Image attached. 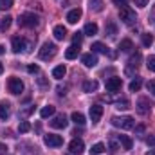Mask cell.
<instances>
[{
  "mask_svg": "<svg viewBox=\"0 0 155 155\" xmlns=\"http://www.w3.org/2000/svg\"><path fill=\"white\" fill-rule=\"evenodd\" d=\"M152 43H153V35L144 33V35H143V45H144V47H150Z\"/></svg>",
  "mask_w": 155,
  "mask_h": 155,
  "instance_id": "cell-33",
  "label": "cell"
},
{
  "mask_svg": "<svg viewBox=\"0 0 155 155\" xmlns=\"http://www.w3.org/2000/svg\"><path fill=\"white\" fill-rule=\"evenodd\" d=\"M11 45H13V51H15L16 54H20V52H29V49H31V41H27L24 36H15V38L11 40Z\"/></svg>",
  "mask_w": 155,
  "mask_h": 155,
  "instance_id": "cell-4",
  "label": "cell"
},
{
  "mask_svg": "<svg viewBox=\"0 0 155 155\" xmlns=\"http://www.w3.org/2000/svg\"><path fill=\"white\" fill-rule=\"evenodd\" d=\"M117 141H119V144L123 146V150H132V139L128 137V135H117Z\"/></svg>",
  "mask_w": 155,
  "mask_h": 155,
  "instance_id": "cell-16",
  "label": "cell"
},
{
  "mask_svg": "<svg viewBox=\"0 0 155 155\" xmlns=\"http://www.w3.org/2000/svg\"><path fill=\"white\" fill-rule=\"evenodd\" d=\"M65 90L67 87H58V96H65Z\"/></svg>",
  "mask_w": 155,
  "mask_h": 155,
  "instance_id": "cell-47",
  "label": "cell"
},
{
  "mask_svg": "<svg viewBox=\"0 0 155 155\" xmlns=\"http://www.w3.org/2000/svg\"><path fill=\"white\" fill-rule=\"evenodd\" d=\"M69 152L72 155H81L83 152H85V143L81 141V139H72L71 141V144H69Z\"/></svg>",
  "mask_w": 155,
  "mask_h": 155,
  "instance_id": "cell-9",
  "label": "cell"
},
{
  "mask_svg": "<svg viewBox=\"0 0 155 155\" xmlns=\"http://www.w3.org/2000/svg\"><path fill=\"white\" fill-rule=\"evenodd\" d=\"M52 35H54L56 40H65V36H67V29H65L63 25H56V27L52 29Z\"/></svg>",
  "mask_w": 155,
  "mask_h": 155,
  "instance_id": "cell-17",
  "label": "cell"
},
{
  "mask_svg": "<svg viewBox=\"0 0 155 155\" xmlns=\"http://www.w3.org/2000/svg\"><path fill=\"white\" fill-rule=\"evenodd\" d=\"M135 72H137V67H135V65H128V67H126V71H124V74H126V76H134Z\"/></svg>",
  "mask_w": 155,
  "mask_h": 155,
  "instance_id": "cell-40",
  "label": "cell"
},
{
  "mask_svg": "<svg viewBox=\"0 0 155 155\" xmlns=\"http://www.w3.org/2000/svg\"><path fill=\"white\" fill-rule=\"evenodd\" d=\"M139 60H141V54H139V52H135V54H134V56H132V58L128 60V63H130V65H135V67H137V65H139Z\"/></svg>",
  "mask_w": 155,
  "mask_h": 155,
  "instance_id": "cell-38",
  "label": "cell"
},
{
  "mask_svg": "<svg viewBox=\"0 0 155 155\" xmlns=\"http://www.w3.org/2000/svg\"><path fill=\"white\" fill-rule=\"evenodd\" d=\"M90 49H92V52H101V54H110V56H114V52H110L108 47H107L105 43H101V41H94Z\"/></svg>",
  "mask_w": 155,
  "mask_h": 155,
  "instance_id": "cell-14",
  "label": "cell"
},
{
  "mask_svg": "<svg viewBox=\"0 0 155 155\" xmlns=\"http://www.w3.org/2000/svg\"><path fill=\"white\" fill-rule=\"evenodd\" d=\"M13 2H15V0H0V9H2V11L11 9V7H13Z\"/></svg>",
  "mask_w": 155,
  "mask_h": 155,
  "instance_id": "cell-36",
  "label": "cell"
},
{
  "mask_svg": "<svg viewBox=\"0 0 155 155\" xmlns=\"http://www.w3.org/2000/svg\"><path fill=\"white\" fill-rule=\"evenodd\" d=\"M0 119H4V121L9 119V108H7V103H0Z\"/></svg>",
  "mask_w": 155,
  "mask_h": 155,
  "instance_id": "cell-31",
  "label": "cell"
},
{
  "mask_svg": "<svg viewBox=\"0 0 155 155\" xmlns=\"http://www.w3.org/2000/svg\"><path fill=\"white\" fill-rule=\"evenodd\" d=\"M112 124L117 126V128H121V130H132L134 126H135V121H134V117L130 116H123V117H112Z\"/></svg>",
  "mask_w": 155,
  "mask_h": 155,
  "instance_id": "cell-3",
  "label": "cell"
},
{
  "mask_svg": "<svg viewBox=\"0 0 155 155\" xmlns=\"http://www.w3.org/2000/svg\"><path fill=\"white\" fill-rule=\"evenodd\" d=\"M107 148H105V144L103 143H96L92 148H90V155H99V153H103Z\"/></svg>",
  "mask_w": 155,
  "mask_h": 155,
  "instance_id": "cell-29",
  "label": "cell"
},
{
  "mask_svg": "<svg viewBox=\"0 0 155 155\" xmlns=\"http://www.w3.org/2000/svg\"><path fill=\"white\" fill-rule=\"evenodd\" d=\"M146 155H155V150H150V152H148Z\"/></svg>",
  "mask_w": 155,
  "mask_h": 155,
  "instance_id": "cell-49",
  "label": "cell"
},
{
  "mask_svg": "<svg viewBox=\"0 0 155 155\" xmlns=\"http://www.w3.org/2000/svg\"><path fill=\"white\" fill-rule=\"evenodd\" d=\"M67 124H69V121H67V117L63 116V114H58V116H54L51 119V126L56 128V130H61V128H65Z\"/></svg>",
  "mask_w": 155,
  "mask_h": 155,
  "instance_id": "cell-10",
  "label": "cell"
},
{
  "mask_svg": "<svg viewBox=\"0 0 155 155\" xmlns=\"http://www.w3.org/2000/svg\"><path fill=\"white\" fill-rule=\"evenodd\" d=\"M43 143L47 146H51V148H60L63 144V137L61 135H56V134H47L43 137Z\"/></svg>",
  "mask_w": 155,
  "mask_h": 155,
  "instance_id": "cell-8",
  "label": "cell"
},
{
  "mask_svg": "<svg viewBox=\"0 0 155 155\" xmlns=\"http://www.w3.org/2000/svg\"><path fill=\"white\" fill-rule=\"evenodd\" d=\"M81 40H83V35H81V33H74V36H72V45H79Z\"/></svg>",
  "mask_w": 155,
  "mask_h": 155,
  "instance_id": "cell-41",
  "label": "cell"
},
{
  "mask_svg": "<svg viewBox=\"0 0 155 155\" xmlns=\"http://www.w3.org/2000/svg\"><path fill=\"white\" fill-rule=\"evenodd\" d=\"M11 24H13V18H11V16H4V18L0 20V31L5 33V31L11 27Z\"/></svg>",
  "mask_w": 155,
  "mask_h": 155,
  "instance_id": "cell-24",
  "label": "cell"
},
{
  "mask_svg": "<svg viewBox=\"0 0 155 155\" xmlns=\"http://www.w3.org/2000/svg\"><path fill=\"white\" fill-rule=\"evenodd\" d=\"M67 74V69H65V65H58V67H54L52 69V78H56V79H61V78H65Z\"/></svg>",
  "mask_w": 155,
  "mask_h": 155,
  "instance_id": "cell-19",
  "label": "cell"
},
{
  "mask_svg": "<svg viewBox=\"0 0 155 155\" xmlns=\"http://www.w3.org/2000/svg\"><path fill=\"white\" fill-rule=\"evenodd\" d=\"M146 88H148V92H150L152 96H155V79H150V81L146 83Z\"/></svg>",
  "mask_w": 155,
  "mask_h": 155,
  "instance_id": "cell-39",
  "label": "cell"
},
{
  "mask_svg": "<svg viewBox=\"0 0 155 155\" xmlns=\"http://www.w3.org/2000/svg\"><path fill=\"white\" fill-rule=\"evenodd\" d=\"M146 67H148L152 72H155V54H150V56L146 58Z\"/></svg>",
  "mask_w": 155,
  "mask_h": 155,
  "instance_id": "cell-35",
  "label": "cell"
},
{
  "mask_svg": "<svg viewBox=\"0 0 155 155\" xmlns=\"http://www.w3.org/2000/svg\"><path fill=\"white\" fill-rule=\"evenodd\" d=\"M5 153H7V146L0 143V155H5Z\"/></svg>",
  "mask_w": 155,
  "mask_h": 155,
  "instance_id": "cell-46",
  "label": "cell"
},
{
  "mask_svg": "<svg viewBox=\"0 0 155 155\" xmlns=\"http://www.w3.org/2000/svg\"><path fill=\"white\" fill-rule=\"evenodd\" d=\"M71 119L76 123V124H79V126H83L85 123H87V119H85V116L81 114V112H72V116H71Z\"/></svg>",
  "mask_w": 155,
  "mask_h": 155,
  "instance_id": "cell-25",
  "label": "cell"
},
{
  "mask_svg": "<svg viewBox=\"0 0 155 155\" xmlns=\"http://www.w3.org/2000/svg\"><path fill=\"white\" fill-rule=\"evenodd\" d=\"M83 33H85V35H88V36L97 35V24H94V22L87 24V25H85V29H83Z\"/></svg>",
  "mask_w": 155,
  "mask_h": 155,
  "instance_id": "cell-22",
  "label": "cell"
},
{
  "mask_svg": "<svg viewBox=\"0 0 155 155\" xmlns=\"http://www.w3.org/2000/svg\"><path fill=\"white\" fill-rule=\"evenodd\" d=\"M56 52H58V47L54 43H51V41H45L41 45V49L38 51V58L43 60V61H49V60H52L56 56Z\"/></svg>",
  "mask_w": 155,
  "mask_h": 155,
  "instance_id": "cell-1",
  "label": "cell"
},
{
  "mask_svg": "<svg viewBox=\"0 0 155 155\" xmlns=\"http://www.w3.org/2000/svg\"><path fill=\"white\" fill-rule=\"evenodd\" d=\"M152 103H150V99L148 97H139L137 99V103H135V110H137V114L139 116H146L150 110H152Z\"/></svg>",
  "mask_w": 155,
  "mask_h": 155,
  "instance_id": "cell-6",
  "label": "cell"
},
{
  "mask_svg": "<svg viewBox=\"0 0 155 155\" xmlns=\"http://www.w3.org/2000/svg\"><path fill=\"white\" fill-rule=\"evenodd\" d=\"M27 72H31V74H38L40 67L38 65H29V67H27Z\"/></svg>",
  "mask_w": 155,
  "mask_h": 155,
  "instance_id": "cell-42",
  "label": "cell"
},
{
  "mask_svg": "<svg viewBox=\"0 0 155 155\" xmlns=\"http://www.w3.org/2000/svg\"><path fill=\"white\" fill-rule=\"evenodd\" d=\"M105 31H107V35H108V36H112V38H114V36L117 35V25L114 24V22H108V24H107V27H105Z\"/></svg>",
  "mask_w": 155,
  "mask_h": 155,
  "instance_id": "cell-30",
  "label": "cell"
},
{
  "mask_svg": "<svg viewBox=\"0 0 155 155\" xmlns=\"http://www.w3.org/2000/svg\"><path fill=\"white\" fill-rule=\"evenodd\" d=\"M54 112H56V108H54L52 105H47V107H43V108L40 110V116L43 117V119H47V117L54 116Z\"/></svg>",
  "mask_w": 155,
  "mask_h": 155,
  "instance_id": "cell-20",
  "label": "cell"
},
{
  "mask_svg": "<svg viewBox=\"0 0 155 155\" xmlns=\"http://www.w3.org/2000/svg\"><path fill=\"white\" fill-rule=\"evenodd\" d=\"M88 5H90V9L96 11V13L103 11V0H88Z\"/></svg>",
  "mask_w": 155,
  "mask_h": 155,
  "instance_id": "cell-27",
  "label": "cell"
},
{
  "mask_svg": "<svg viewBox=\"0 0 155 155\" xmlns=\"http://www.w3.org/2000/svg\"><path fill=\"white\" fill-rule=\"evenodd\" d=\"M81 63H83L85 67H96V65H97V56H96L94 52H87V54L81 56Z\"/></svg>",
  "mask_w": 155,
  "mask_h": 155,
  "instance_id": "cell-12",
  "label": "cell"
},
{
  "mask_svg": "<svg viewBox=\"0 0 155 155\" xmlns=\"http://www.w3.org/2000/svg\"><path fill=\"white\" fill-rule=\"evenodd\" d=\"M134 49V43H132V40L124 38L121 40V43H119V51H123V52H130Z\"/></svg>",
  "mask_w": 155,
  "mask_h": 155,
  "instance_id": "cell-21",
  "label": "cell"
},
{
  "mask_svg": "<svg viewBox=\"0 0 155 155\" xmlns=\"http://www.w3.org/2000/svg\"><path fill=\"white\" fill-rule=\"evenodd\" d=\"M116 108H119V110H128V108H130V101H128V99H124V97H123V99H119Z\"/></svg>",
  "mask_w": 155,
  "mask_h": 155,
  "instance_id": "cell-34",
  "label": "cell"
},
{
  "mask_svg": "<svg viewBox=\"0 0 155 155\" xmlns=\"http://www.w3.org/2000/svg\"><path fill=\"white\" fill-rule=\"evenodd\" d=\"M119 150H121V144H119V141H116V139L112 137V139L108 141V152H110V153H117Z\"/></svg>",
  "mask_w": 155,
  "mask_h": 155,
  "instance_id": "cell-28",
  "label": "cell"
},
{
  "mask_svg": "<svg viewBox=\"0 0 155 155\" xmlns=\"http://www.w3.org/2000/svg\"><path fill=\"white\" fill-rule=\"evenodd\" d=\"M146 144H148V146H155V137H153V135L146 137Z\"/></svg>",
  "mask_w": 155,
  "mask_h": 155,
  "instance_id": "cell-45",
  "label": "cell"
},
{
  "mask_svg": "<svg viewBox=\"0 0 155 155\" xmlns=\"http://www.w3.org/2000/svg\"><path fill=\"white\" fill-rule=\"evenodd\" d=\"M38 85H40V87H47V81H45V79H41V78H40V79H38Z\"/></svg>",
  "mask_w": 155,
  "mask_h": 155,
  "instance_id": "cell-48",
  "label": "cell"
},
{
  "mask_svg": "<svg viewBox=\"0 0 155 155\" xmlns=\"http://www.w3.org/2000/svg\"><path fill=\"white\" fill-rule=\"evenodd\" d=\"M38 24H40V18H38V15H35V13H24V15L18 16V25H20V27H29V29H33V27H36Z\"/></svg>",
  "mask_w": 155,
  "mask_h": 155,
  "instance_id": "cell-2",
  "label": "cell"
},
{
  "mask_svg": "<svg viewBox=\"0 0 155 155\" xmlns=\"http://www.w3.org/2000/svg\"><path fill=\"white\" fill-rule=\"evenodd\" d=\"M78 54H79V45H71L65 51V58L67 60H74V58H78Z\"/></svg>",
  "mask_w": 155,
  "mask_h": 155,
  "instance_id": "cell-18",
  "label": "cell"
},
{
  "mask_svg": "<svg viewBox=\"0 0 155 155\" xmlns=\"http://www.w3.org/2000/svg\"><path fill=\"white\" fill-rule=\"evenodd\" d=\"M119 18H121V22H123V24L132 25V24H135L137 15H135V11H134V9H130V7L126 5V7H121V9H119Z\"/></svg>",
  "mask_w": 155,
  "mask_h": 155,
  "instance_id": "cell-5",
  "label": "cell"
},
{
  "mask_svg": "<svg viewBox=\"0 0 155 155\" xmlns=\"http://www.w3.org/2000/svg\"><path fill=\"white\" fill-rule=\"evenodd\" d=\"M103 116V107L101 105H92L90 107V119H92V123H97L99 119Z\"/></svg>",
  "mask_w": 155,
  "mask_h": 155,
  "instance_id": "cell-13",
  "label": "cell"
},
{
  "mask_svg": "<svg viewBox=\"0 0 155 155\" xmlns=\"http://www.w3.org/2000/svg\"><path fill=\"white\" fill-rule=\"evenodd\" d=\"M2 72H4V65L0 63V74H2Z\"/></svg>",
  "mask_w": 155,
  "mask_h": 155,
  "instance_id": "cell-51",
  "label": "cell"
},
{
  "mask_svg": "<svg viewBox=\"0 0 155 155\" xmlns=\"http://www.w3.org/2000/svg\"><path fill=\"white\" fill-rule=\"evenodd\" d=\"M123 87V79L121 78H110L107 79V90L108 92H119Z\"/></svg>",
  "mask_w": 155,
  "mask_h": 155,
  "instance_id": "cell-11",
  "label": "cell"
},
{
  "mask_svg": "<svg viewBox=\"0 0 155 155\" xmlns=\"http://www.w3.org/2000/svg\"><path fill=\"white\" fill-rule=\"evenodd\" d=\"M7 88H9V92L11 94H22L24 92V83H22V79L20 78H9V81H7Z\"/></svg>",
  "mask_w": 155,
  "mask_h": 155,
  "instance_id": "cell-7",
  "label": "cell"
},
{
  "mask_svg": "<svg viewBox=\"0 0 155 155\" xmlns=\"http://www.w3.org/2000/svg\"><path fill=\"white\" fill-rule=\"evenodd\" d=\"M141 85H143V79H141V78H135V79L128 85V90H130V92H139Z\"/></svg>",
  "mask_w": 155,
  "mask_h": 155,
  "instance_id": "cell-26",
  "label": "cell"
},
{
  "mask_svg": "<svg viewBox=\"0 0 155 155\" xmlns=\"http://www.w3.org/2000/svg\"><path fill=\"white\" fill-rule=\"evenodd\" d=\"M112 2L116 4L119 9H121V7H126V4H128V0H112Z\"/></svg>",
  "mask_w": 155,
  "mask_h": 155,
  "instance_id": "cell-43",
  "label": "cell"
},
{
  "mask_svg": "<svg viewBox=\"0 0 155 155\" xmlns=\"http://www.w3.org/2000/svg\"><path fill=\"white\" fill-rule=\"evenodd\" d=\"M97 87H99V85H97V81H92V79H88V81H85V83H83V90H85V92H96V90H97Z\"/></svg>",
  "mask_w": 155,
  "mask_h": 155,
  "instance_id": "cell-23",
  "label": "cell"
},
{
  "mask_svg": "<svg viewBox=\"0 0 155 155\" xmlns=\"http://www.w3.org/2000/svg\"><path fill=\"white\" fill-rule=\"evenodd\" d=\"M0 54H4V45H0Z\"/></svg>",
  "mask_w": 155,
  "mask_h": 155,
  "instance_id": "cell-50",
  "label": "cell"
},
{
  "mask_svg": "<svg viewBox=\"0 0 155 155\" xmlns=\"http://www.w3.org/2000/svg\"><path fill=\"white\" fill-rule=\"evenodd\" d=\"M33 112H35V107H29V108H24V110H20V114H18V116L22 117V119H25L27 116H31Z\"/></svg>",
  "mask_w": 155,
  "mask_h": 155,
  "instance_id": "cell-37",
  "label": "cell"
},
{
  "mask_svg": "<svg viewBox=\"0 0 155 155\" xmlns=\"http://www.w3.org/2000/svg\"><path fill=\"white\" fill-rule=\"evenodd\" d=\"M148 2H150V0H135V5H137V7H146Z\"/></svg>",
  "mask_w": 155,
  "mask_h": 155,
  "instance_id": "cell-44",
  "label": "cell"
},
{
  "mask_svg": "<svg viewBox=\"0 0 155 155\" xmlns=\"http://www.w3.org/2000/svg\"><path fill=\"white\" fill-rule=\"evenodd\" d=\"M81 9L76 7V9H72V11H69V15H67V22L69 24H78L79 22V18H81Z\"/></svg>",
  "mask_w": 155,
  "mask_h": 155,
  "instance_id": "cell-15",
  "label": "cell"
},
{
  "mask_svg": "<svg viewBox=\"0 0 155 155\" xmlns=\"http://www.w3.org/2000/svg\"><path fill=\"white\" fill-rule=\"evenodd\" d=\"M29 130H31V123H29V121H22V123L18 124V132H20V134H27Z\"/></svg>",
  "mask_w": 155,
  "mask_h": 155,
  "instance_id": "cell-32",
  "label": "cell"
}]
</instances>
